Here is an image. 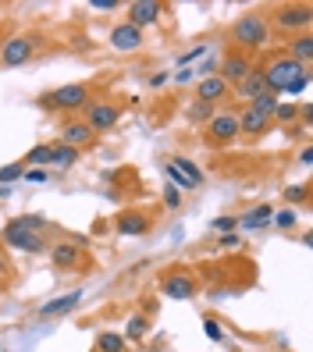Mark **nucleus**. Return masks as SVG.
I'll use <instances>...</instances> for the list:
<instances>
[{
  "label": "nucleus",
  "instance_id": "nucleus-9",
  "mask_svg": "<svg viewBox=\"0 0 313 352\" xmlns=\"http://www.w3.org/2000/svg\"><path fill=\"white\" fill-rule=\"evenodd\" d=\"M253 68H257V65H253V57H249V54H239V50H228V54L221 57V65H217V72H214V75H217V78H224L228 86L235 89L239 82H242V78H246L249 72H253Z\"/></svg>",
  "mask_w": 313,
  "mask_h": 352
},
{
  "label": "nucleus",
  "instance_id": "nucleus-41",
  "mask_svg": "<svg viewBox=\"0 0 313 352\" xmlns=\"http://www.w3.org/2000/svg\"><path fill=\"white\" fill-rule=\"evenodd\" d=\"M168 82H171V72H153V75H150V86H153V89L168 86Z\"/></svg>",
  "mask_w": 313,
  "mask_h": 352
},
{
  "label": "nucleus",
  "instance_id": "nucleus-35",
  "mask_svg": "<svg viewBox=\"0 0 313 352\" xmlns=\"http://www.w3.org/2000/svg\"><path fill=\"white\" fill-rule=\"evenodd\" d=\"M235 228H239V217H235V214H224V217H217V221H214V232H221V235L235 232Z\"/></svg>",
  "mask_w": 313,
  "mask_h": 352
},
{
  "label": "nucleus",
  "instance_id": "nucleus-31",
  "mask_svg": "<svg viewBox=\"0 0 313 352\" xmlns=\"http://www.w3.org/2000/svg\"><path fill=\"white\" fill-rule=\"evenodd\" d=\"M270 221H274L281 232H292V228H296V221H299V214L292 210V206H285V210H278V214H270Z\"/></svg>",
  "mask_w": 313,
  "mask_h": 352
},
{
  "label": "nucleus",
  "instance_id": "nucleus-23",
  "mask_svg": "<svg viewBox=\"0 0 313 352\" xmlns=\"http://www.w3.org/2000/svg\"><path fill=\"white\" fill-rule=\"evenodd\" d=\"M171 164H175V168H178V171L185 175V182H189L193 189H203V171L196 168V164H193L189 157H182V153H175V157H171Z\"/></svg>",
  "mask_w": 313,
  "mask_h": 352
},
{
  "label": "nucleus",
  "instance_id": "nucleus-4",
  "mask_svg": "<svg viewBox=\"0 0 313 352\" xmlns=\"http://www.w3.org/2000/svg\"><path fill=\"white\" fill-rule=\"evenodd\" d=\"M4 242L11 250H22V253H47V239L36 228H29L22 217H11L4 224Z\"/></svg>",
  "mask_w": 313,
  "mask_h": 352
},
{
  "label": "nucleus",
  "instance_id": "nucleus-12",
  "mask_svg": "<svg viewBox=\"0 0 313 352\" xmlns=\"http://www.w3.org/2000/svg\"><path fill=\"white\" fill-rule=\"evenodd\" d=\"M107 39H111V47H114L118 54H132V50H139V47L146 43V32L136 29V25H129V22H118Z\"/></svg>",
  "mask_w": 313,
  "mask_h": 352
},
{
  "label": "nucleus",
  "instance_id": "nucleus-25",
  "mask_svg": "<svg viewBox=\"0 0 313 352\" xmlns=\"http://www.w3.org/2000/svg\"><path fill=\"white\" fill-rule=\"evenodd\" d=\"M296 118H299V107H296V100H278V107H274V114H270V125H296Z\"/></svg>",
  "mask_w": 313,
  "mask_h": 352
},
{
  "label": "nucleus",
  "instance_id": "nucleus-39",
  "mask_svg": "<svg viewBox=\"0 0 313 352\" xmlns=\"http://www.w3.org/2000/svg\"><path fill=\"white\" fill-rule=\"evenodd\" d=\"M11 271H14V267H11V256H8L4 250H0V281H8V278H11Z\"/></svg>",
  "mask_w": 313,
  "mask_h": 352
},
{
  "label": "nucleus",
  "instance_id": "nucleus-19",
  "mask_svg": "<svg viewBox=\"0 0 313 352\" xmlns=\"http://www.w3.org/2000/svg\"><path fill=\"white\" fill-rule=\"evenodd\" d=\"M235 93H239L246 103H253L257 96H263V93H270V89H267V78L260 75V68H253V72H249L239 86H235Z\"/></svg>",
  "mask_w": 313,
  "mask_h": 352
},
{
  "label": "nucleus",
  "instance_id": "nucleus-5",
  "mask_svg": "<svg viewBox=\"0 0 313 352\" xmlns=\"http://www.w3.org/2000/svg\"><path fill=\"white\" fill-rule=\"evenodd\" d=\"M203 135H206L211 146H232V142L239 139V118H235V111H214V118L206 121Z\"/></svg>",
  "mask_w": 313,
  "mask_h": 352
},
{
  "label": "nucleus",
  "instance_id": "nucleus-7",
  "mask_svg": "<svg viewBox=\"0 0 313 352\" xmlns=\"http://www.w3.org/2000/svg\"><path fill=\"white\" fill-rule=\"evenodd\" d=\"M32 54H36V39L32 36H11V39L0 43V65L4 68H22V65L32 60Z\"/></svg>",
  "mask_w": 313,
  "mask_h": 352
},
{
  "label": "nucleus",
  "instance_id": "nucleus-1",
  "mask_svg": "<svg viewBox=\"0 0 313 352\" xmlns=\"http://www.w3.org/2000/svg\"><path fill=\"white\" fill-rule=\"evenodd\" d=\"M267 43H270V22H267V14H260V11L239 14V22L232 25V47H235L239 54L253 57V54L263 50Z\"/></svg>",
  "mask_w": 313,
  "mask_h": 352
},
{
  "label": "nucleus",
  "instance_id": "nucleus-3",
  "mask_svg": "<svg viewBox=\"0 0 313 352\" xmlns=\"http://www.w3.org/2000/svg\"><path fill=\"white\" fill-rule=\"evenodd\" d=\"M89 100H93V93H89L86 82H68V86H57V89H50V93L39 96V107H43V111L75 114V111H86Z\"/></svg>",
  "mask_w": 313,
  "mask_h": 352
},
{
  "label": "nucleus",
  "instance_id": "nucleus-42",
  "mask_svg": "<svg viewBox=\"0 0 313 352\" xmlns=\"http://www.w3.org/2000/svg\"><path fill=\"white\" fill-rule=\"evenodd\" d=\"M22 178H25V182H47V171H43V168H25Z\"/></svg>",
  "mask_w": 313,
  "mask_h": 352
},
{
  "label": "nucleus",
  "instance_id": "nucleus-40",
  "mask_svg": "<svg viewBox=\"0 0 313 352\" xmlns=\"http://www.w3.org/2000/svg\"><path fill=\"white\" fill-rule=\"evenodd\" d=\"M118 4H121V0H89L93 11H118Z\"/></svg>",
  "mask_w": 313,
  "mask_h": 352
},
{
  "label": "nucleus",
  "instance_id": "nucleus-44",
  "mask_svg": "<svg viewBox=\"0 0 313 352\" xmlns=\"http://www.w3.org/2000/svg\"><path fill=\"white\" fill-rule=\"evenodd\" d=\"M299 160H303V164H306V168H310V164H313V146H306V150L299 153Z\"/></svg>",
  "mask_w": 313,
  "mask_h": 352
},
{
  "label": "nucleus",
  "instance_id": "nucleus-26",
  "mask_svg": "<svg viewBox=\"0 0 313 352\" xmlns=\"http://www.w3.org/2000/svg\"><path fill=\"white\" fill-rule=\"evenodd\" d=\"M22 164H25V168H47V164H50V142H39V146H32Z\"/></svg>",
  "mask_w": 313,
  "mask_h": 352
},
{
  "label": "nucleus",
  "instance_id": "nucleus-28",
  "mask_svg": "<svg viewBox=\"0 0 313 352\" xmlns=\"http://www.w3.org/2000/svg\"><path fill=\"white\" fill-rule=\"evenodd\" d=\"M164 175H168V185H171V189H178V192H189V189H193V185L185 182V175L175 168L171 160H164Z\"/></svg>",
  "mask_w": 313,
  "mask_h": 352
},
{
  "label": "nucleus",
  "instance_id": "nucleus-43",
  "mask_svg": "<svg viewBox=\"0 0 313 352\" xmlns=\"http://www.w3.org/2000/svg\"><path fill=\"white\" fill-rule=\"evenodd\" d=\"M217 245H221V250H232V245H239V235H235V232H228V235L217 239Z\"/></svg>",
  "mask_w": 313,
  "mask_h": 352
},
{
  "label": "nucleus",
  "instance_id": "nucleus-17",
  "mask_svg": "<svg viewBox=\"0 0 313 352\" xmlns=\"http://www.w3.org/2000/svg\"><path fill=\"white\" fill-rule=\"evenodd\" d=\"M50 260L57 271H75V267H82V245L78 242H57L54 250H50Z\"/></svg>",
  "mask_w": 313,
  "mask_h": 352
},
{
  "label": "nucleus",
  "instance_id": "nucleus-10",
  "mask_svg": "<svg viewBox=\"0 0 313 352\" xmlns=\"http://www.w3.org/2000/svg\"><path fill=\"white\" fill-rule=\"evenodd\" d=\"M196 288H199V281H196L189 271H171V274L160 278V292L168 296V299H175V302L196 299Z\"/></svg>",
  "mask_w": 313,
  "mask_h": 352
},
{
  "label": "nucleus",
  "instance_id": "nucleus-11",
  "mask_svg": "<svg viewBox=\"0 0 313 352\" xmlns=\"http://www.w3.org/2000/svg\"><path fill=\"white\" fill-rule=\"evenodd\" d=\"M160 14H164L160 0H132V4H129V18H125V22L146 32V29H153L160 22Z\"/></svg>",
  "mask_w": 313,
  "mask_h": 352
},
{
  "label": "nucleus",
  "instance_id": "nucleus-32",
  "mask_svg": "<svg viewBox=\"0 0 313 352\" xmlns=\"http://www.w3.org/2000/svg\"><path fill=\"white\" fill-rule=\"evenodd\" d=\"M211 118H214V103L193 100V107H189V121H211Z\"/></svg>",
  "mask_w": 313,
  "mask_h": 352
},
{
  "label": "nucleus",
  "instance_id": "nucleus-30",
  "mask_svg": "<svg viewBox=\"0 0 313 352\" xmlns=\"http://www.w3.org/2000/svg\"><path fill=\"white\" fill-rule=\"evenodd\" d=\"M310 203V185H285V206Z\"/></svg>",
  "mask_w": 313,
  "mask_h": 352
},
{
  "label": "nucleus",
  "instance_id": "nucleus-27",
  "mask_svg": "<svg viewBox=\"0 0 313 352\" xmlns=\"http://www.w3.org/2000/svg\"><path fill=\"white\" fill-rule=\"evenodd\" d=\"M146 331H150V320H146L142 314H136V317L129 320V327H125V342H142Z\"/></svg>",
  "mask_w": 313,
  "mask_h": 352
},
{
  "label": "nucleus",
  "instance_id": "nucleus-34",
  "mask_svg": "<svg viewBox=\"0 0 313 352\" xmlns=\"http://www.w3.org/2000/svg\"><path fill=\"white\" fill-rule=\"evenodd\" d=\"M160 199H164V206H168V210H178V206H182V192H178V189H171V185H164Z\"/></svg>",
  "mask_w": 313,
  "mask_h": 352
},
{
  "label": "nucleus",
  "instance_id": "nucleus-20",
  "mask_svg": "<svg viewBox=\"0 0 313 352\" xmlns=\"http://www.w3.org/2000/svg\"><path fill=\"white\" fill-rule=\"evenodd\" d=\"M82 302V292H68V296H61V299H50V302H43L36 309L39 317H65V314H72V309Z\"/></svg>",
  "mask_w": 313,
  "mask_h": 352
},
{
  "label": "nucleus",
  "instance_id": "nucleus-38",
  "mask_svg": "<svg viewBox=\"0 0 313 352\" xmlns=\"http://www.w3.org/2000/svg\"><path fill=\"white\" fill-rule=\"evenodd\" d=\"M203 54H206V43H196L189 54H182V57H178V65H185V68H189L193 60H196V57H203Z\"/></svg>",
  "mask_w": 313,
  "mask_h": 352
},
{
  "label": "nucleus",
  "instance_id": "nucleus-37",
  "mask_svg": "<svg viewBox=\"0 0 313 352\" xmlns=\"http://www.w3.org/2000/svg\"><path fill=\"white\" fill-rule=\"evenodd\" d=\"M175 86H189V82H196V68H182V72H171Z\"/></svg>",
  "mask_w": 313,
  "mask_h": 352
},
{
  "label": "nucleus",
  "instance_id": "nucleus-24",
  "mask_svg": "<svg viewBox=\"0 0 313 352\" xmlns=\"http://www.w3.org/2000/svg\"><path fill=\"white\" fill-rule=\"evenodd\" d=\"M129 342H125L121 331H100L96 335V352H125Z\"/></svg>",
  "mask_w": 313,
  "mask_h": 352
},
{
  "label": "nucleus",
  "instance_id": "nucleus-13",
  "mask_svg": "<svg viewBox=\"0 0 313 352\" xmlns=\"http://www.w3.org/2000/svg\"><path fill=\"white\" fill-rule=\"evenodd\" d=\"M114 228H118V235L136 239V235H146V232H150L153 221H150V214H146V210H121V214L114 217Z\"/></svg>",
  "mask_w": 313,
  "mask_h": 352
},
{
  "label": "nucleus",
  "instance_id": "nucleus-16",
  "mask_svg": "<svg viewBox=\"0 0 313 352\" xmlns=\"http://www.w3.org/2000/svg\"><path fill=\"white\" fill-rule=\"evenodd\" d=\"M235 118H239V135H246V139H263L270 129V118L257 114L253 107H242Z\"/></svg>",
  "mask_w": 313,
  "mask_h": 352
},
{
  "label": "nucleus",
  "instance_id": "nucleus-29",
  "mask_svg": "<svg viewBox=\"0 0 313 352\" xmlns=\"http://www.w3.org/2000/svg\"><path fill=\"white\" fill-rule=\"evenodd\" d=\"M246 107H253L257 114L270 118V114H274V107H278V96H274V93H263V96H257L253 103H246Z\"/></svg>",
  "mask_w": 313,
  "mask_h": 352
},
{
  "label": "nucleus",
  "instance_id": "nucleus-6",
  "mask_svg": "<svg viewBox=\"0 0 313 352\" xmlns=\"http://www.w3.org/2000/svg\"><path fill=\"white\" fill-rule=\"evenodd\" d=\"M274 25L285 32H310L313 25V4H281L274 11Z\"/></svg>",
  "mask_w": 313,
  "mask_h": 352
},
{
  "label": "nucleus",
  "instance_id": "nucleus-21",
  "mask_svg": "<svg viewBox=\"0 0 313 352\" xmlns=\"http://www.w3.org/2000/svg\"><path fill=\"white\" fill-rule=\"evenodd\" d=\"M270 214H274V206L260 203V206H253V210H246V214L239 217V228H246V232H260V228L270 224Z\"/></svg>",
  "mask_w": 313,
  "mask_h": 352
},
{
  "label": "nucleus",
  "instance_id": "nucleus-33",
  "mask_svg": "<svg viewBox=\"0 0 313 352\" xmlns=\"http://www.w3.org/2000/svg\"><path fill=\"white\" fill-rule=\"evenodd\" d=\"M25 175V164L18 160V164H8V168H0V185H8V182H22Z\"/></svg>",
  "mask_w": 313,
  "mask_h": 352
},
{
  "label": "nucleus",
  "instance_id": "nucleus-8",
  "mask_svg": "<svg viewBox=\"0 0 313 352\" xmlns=\"http://www.w3.org/2000/svg\"><path fill=\"white\" fill-rule=\"evenodd\" d=\"M82 121H86L93 132H111V129H118V121H121V107L111 103V100H93Z\"/></svg>",
  "mask_w": 313,
  "mask_h": 352
},
{
  "label": "nucleus",
  "instance_id": "nucleus-2",
  "mask_svg": "<svg viewBox=\"0 0 313 352\" xmlns=\"http://www.w3.org/2000/svg\"><path fill=\"white\" fill-rule=\"evenodd\" d=\"M260 75L267 78V89H270V93H274V96H285L303 75H310V68L296 65V60H292V57L281 50V54H274V57H267V65L260 68Z\"/></svg>",
  "mask_w": 313,
  "mask_h": 352
},
{
  "label": "nucleus",
  "instance_id": "nucleus-22",
  "mask_svg": "<svg viewBox=\"0 0 313 352\" xmlns=\"http://www.w3.org/2000/svg\"><path fill=\"white\" fill-rule=\"evenodd\" d=\"M50 164H54V168H61V171H68V168H75V164H78V150L65 146V142H50Z\"/></svg>",
  "mask_w": 313,
  "mask_h": 352
},
{
  "label": "nucleus",
  "instance_id": "nucleus-36",
  "mask_svg": "<svg viewBox=\"0 0 313 352\" xmlns=\"http://www.w3.org/2000/svg\"><path fill=\"white\" fill-rule=\"evenodd\" d=\"M203 331H206V338H211V342H224V331H221V324L214 317L203 320Z\"/></svg>",
  "mask_w": 313,
  "mask_h": 352
},
{
  "label": "nucleus",
  "instance_id": "nucleus-18",
  "mask_svg": "<svg viewBox=\"0 0 313 352\" xmlns=\"http://www.w3.org/2000/svg\"><path fill=\"white\" fill-rule=\"evenodd\" d=\"M296 65H303V68H310L313 65V36L310 32H299L296 39H288V50H285Z\"/></svg>",
  "mask_w": 313,
  "mask_h": 352
},
{
  "label": "nucleus",
  "instance_id": "nucleus-15",
  "mask_svg": "<svg viewBox=\"0 0 313 352\" xmlns=\"http://www.w3.org/2000/svg\"><path fill=\"white\" fill-rule=\"evenodd\" d=\"M96 139V132L86 125V121H65L61 125V139L57 142H65V146H72V150H82V146H89V142Z\"/></svg>",
  "mask_w": 313,
  "mask_h": 352
},
{
  "label": "nucleus",
  "instance_id": "nucleus-14",
  "mask_svg": "<svg viewBox=\"0 0 313 352\" xmlns=\"http://www.w3.org/2000/svg\"><path fill=\"white\" fill-rule=\"evenodd\" d=\"M196 100H203V103H224L228 96H232V86H228L224 78H217V75H206V78H196Z\"/></svg>",
  "mask_w": 313,
  "mask_h": 352
}]
</instances>
